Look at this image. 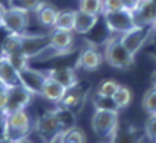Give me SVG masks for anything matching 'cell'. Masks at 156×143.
Instances as JSON below:
<instances>
[{"instance_id":"obj_1","label":"cell","mask_w":156,"mask_h":143,"mask_svg":"<svg viewBox=\"0 0 156 143\" xmlns=\"http://www.w3.org/2000/svg\"><path fill=\"white\" fill-rule=\"evenodd\" d=\"M105 62L109 66L119 69V70H128L135 65V56H132L129 50L123 46L120 37H110L105 46Z\"/></svg>"},{"instance_id":"obj_2","label":"cell","mask_w":156,"mask_h":143,"mask_svg":"<svg viewBox=\"0 0 156 143\" xmlns=\"http://www.w3.org/2000/svg\"><path fill=\"white\" fill-rule=\"evenodd\" d=\"M92 130L96 136L110 139L119 127L118 109H95L92 114Z\"/></svg>"},{"instance_id":"obj_3","label":"cell","mask_w":156,"mask_h":143,"mask_svg":"<svg viewBox=\"0 0 156 143\" xmlns=\"http://www.w3.org/2000/svg\"><path fill=\"white\" fill-rule=\"evenodd\" d=\"M32 122L26 110H17L6 114V142L16 143L26 139L30 133Z\"/></svg>"},{"instance_id":"obj_4","label":"cell","mask_w":156,"mask_h":143,"mask_svg":"<svg viewBox=\"0 0 156 143\" xmlns=\"http://www.w3.org/2000/svg\"><path fill=\"white\" fill-rule=\"evenodd\" d=\"M106 23V27L112 32V33H125L130 29L136 27L137 23L135 20V14L132 10L123 9L118 12H109V13L102 14Z\"/></svg>"},{"instance_id":"obj_5","label":"cell","mask_w":156,"mask_h":143,"mask_svg":"<svg viewBox=\"0 0 156 143\" xmlns=\"http://www.w3.org/2000/svg\"><path fill=\"white\" fill-rule=\"evenodd\" d=\"M30 23V14L26 10L14 9V7H6L3 20H2V27L7 33H27V27Z\"/></svg>"},{"instance_id":"obj_6","label":"cell","mask_w":156,"mask_h":143,"mask_svg":"<svg viewBox=\"0 0 156 143\" xmlns=\"http://www.w3.org/2000/svg\"><path fill=\"white\" fill-rule=\"evenodd\" d=\"M36 130L42 142H56L62 134V126L56 117L55 110H49L43 113L36 122Z\"/></svg>"},{"instance_id":"obj_7","label":"cell","mask_w":156,"mask_h":143,"mask_svg":"<svg viewBox=\"0 0 156 143\" xmlns=\"http://www.w3.org/2000/svg\"><path fill=\"white\" fill-rule=\"evenodd\" d=\"M151 32H153L152 27L136 26V27H133L130 30H128V32L120 34V40H122L123 46L129 50V53L132 56H136L137 53H139V50L143 47V44L147 40Z\"/></svg>"},{"instance_id":"obj_8","label":"cell","mask_w":156,"mask_h":143,"mask_svg":"<svg viewBox=\"0 0 156 143\" xmlns=\"http://www.w3.org/2000/svg\"><path fill=\"white\" fill-rule=\"evenodd\" d=\"M19 76L20 83L26 89H29L34 96H42L43 86H44V82L48 79V73H43L40 70L32 69L30 66H26L24 69L19 70Z\"/></svg>"},{"instance_id":"obj_9","label":"cell","mask_w":156,"mask_h":143,"mask_svg":"<svg viewBox=\"0 0 156 143\" xmlns=\"http://www.w3.org/2000/svg\"><path fill=\"white\" fill-rule=\"evenodd\" d=\"M33 93L26 89L22 83L17 86H13L9 89V103L6 107V114L12 113V112H17V110H24L33 99Z\"/></svg>"},{"instance_id":"obj_10","label":"cell","mask_w":156,"mask_h":143,"mask_svg":"<svg viewBox=\"0 0 156 143\" xmlns=\"http://www.w3.org/2000/svg\"><path fill=\"white\" fill-rule=\"evenodd\" d=\"M50 43V33L49 34H23V47L22 53L29 59L36 57L43 49H46Z\"/></svg>"},{"instance_id":"obj_11","label":"cell","mask_w":156,"mask_h":143,"mask_svg":"<svg viewBox=\"0 0 156 143\" xmlns=\"http://www.w3.org/2000/svg\"><path fill=\"white\" fill-rule=\"evenodd\" d=\"M103 60H105L103 53H100L98 49L89 46V47H85L80 52L79 57H77V62H76V67L87 72H93L98 70L102 66Z\"/></svg>"},{"instance_id":"obj_12","label":"cell","mask_w":156,"mask_h":143,"mask_svg":"<svg viewBox=\"0 0 156 143\" xmlns=\"http://www.w3.org/2000/svg\"><path fill=\"white\" fill-rule=\"evenodd\" d=\"M75 43L73 30H65V29H52L50 32V46L56 49L62 54L72 53V46Z\"/></svg>"},{"instance_id":"obj_13","label":"cell","mask_w":156,"mask_h":143,"mask_svg":"<svg viewBox=\"0 0 156 143\" xmlns=\"http://www.w3.org/2000/svg\"><path fill=\"white\" fill-rule=\"evenodd\" d=\"M133 14L137 26L152 27L156 22V5L151 0H140L139 6L133 10Z\"/></svg>"},{"instance_id":"obj_14","label":"cell","mask_w":156,"mask_h":143,"mask_svg":"<svg viewBox=\"0 0 156 143\" xmlns=\"http://www.w3.org/2000/svg\"><path fill=\"white\" fill-rule=\"evenodd\" d=\"M59 13H60V12L57 10L56 6L52 5V3H49V2H43L42 5L34 10V14H36L37 22L46 29H53L56 26Z\"/></svg>"},{"instance_id":"obj_15","label":"cell","mask_w":156,"mask_h":143,"mask_svg":"<svg viewBox=\"0 0 156 143\" xmlns=\"http://www.w3.org/2000/svg\"><path fill=\"white\" fill-rule=\"evenodd\" d=\"M46 73H48L49 77H52L56 82H59L60 85L65 86L67 90L79 85V77H77L73 67H55V69H50Z\"/></svg>"},{"instance_id":"obj_16","label":"cell","mask_w":156,"mask_h":143,"mask_svg":"<svg viewBox=\"0 0 156 143\" xmlns=\"http://www.w3.org/2000/svg\"><path fill=\"white\" fill-rule=\"evenodd\" d=\"M0 80H3L9 87L20 85L19 70L14 67L7 56L0 54Z\"/></svg>"},{"instance_id":"obj_17","label":"cell","mask_w":156,"mask_h":143,"mask_svg":"<svg viewBox=\"0 0 156 143\" xmlns=\"http://www.w3.org/2000/svg\"><path fill=\"white\" fill-rule=\"evenodd\" d=\"M67 89L63 85H60L59 82H56L55 79L49 77L44 82V86H43V92H42V97H44L49 102H53V103H60L65 95H66Z\"/></svg>"},{"instance_id":"obj_18","label":"cell","mask_w":156,"mask_h":143,"mask_svg":"<svg viewBox=\"0 0 156 143\" xmlns=\"http://www.w3.org/2000/svg\"><path fill=\"white\" fill-rule=\"evenodd\" d=\"M98 22H99L98 14H90L86 13V12H82V10H76V20L73 32L79 34H87L96 27Z\"/></svg>"},{"instance_id":"obj_19","label":"cell","mask_w":156,"mask_h":143,"mask_svg":"<svg viewBox=\"0 0 156 143\" xmlns=\"http://www.w3.org/2000/svg\"><path fill=\"white\" fill-rule=\"evenodd\" d=\"M23 47V34L19 33H7L0 47V54L12 56L14 53H20Z\"/></svg>"},{"instance_id":"obj_20","label":"cell","mask_w":156,"mask_h":143,"mask_svg":"<svg viewBox=\"0 0 156 143\" xmlns=\"http://www.w3.org/2000/svg\"><path fill=\"white\" fill-rule=\"evenodd\" d=\"M83 97H85V95H83V92H82L80 86L77 85V86L72 87V89H69V90L66 92V95H65L63 100H62L59 105L65 106V107H67V109L75 110L76 107H79V106L82 105Z\"/></svg>"},{"instance_id":"obj_21","label":"cell","mask_w":156,"mask_h":143,"mask_svg":"<svg viewBox=\"0 0 156 143\" xmlns=\"http://www.w3.org/2000/svg\"><path fill=\"white\" fill-rule=\"evenodd\" d=\"M57 140H59V143H87L85 130L77 127V126L63 130Z\"/></svg>"},{"instance_id":"obj_22","label":"cell","mask_w":156,"mask_h":143,"mask_svg":"<svg viewBox=\"0 0 156 143\" xmlns=\"http://www.w3.org/2000/svg\"><path fill=\"white\" fill-rule=\"evenodd\" d=\"M55 113H56V117L62 126V130H67V129L76 126V116L72 109H67L65 106L59 105V107L55 109Z\"/></svg>"},{"instance_id":"obj_23","label":"cell","mask_w":156,"mask_h":143,"mask_svg":"<svg viewBox=\"0 0 156 143\" xmlns=\"http://www.w3.org/2000/svg\"><path fill=\"white\" fill-rule=\"evenodd\" d=\"M112 99H113L115 105H116L118 109H125V107H128L130 105V102L133 99V93L130 90V87H128V86H125V85H120Z\"/></svg>"},{"instance_id":"obj_24","label":"cell","mask_w":156,"mask_h":143,"mask_svg":"<svg viewBox=\"0 0 156 143\" xmlns=\"http://www.w3.org/2000/svg\"><path fill=\"white\" fill-rule=\"evenodd\" d=\"M110 143H139L136 133L132 129H122L118 127V130L113 133V136L109 139Z\"/></svg>"},{"instance_id":"obj_25","label":"cell","mask_w":156,"mask_h":143,"mask_svg":"<svg viewBox=\"0 0 156 143\" xmlns=\"http://www.w3.org/2000/svg\"><path fill=\"white\" fill-rule=\"evenodd\" d=\"M76 20V10H62L57 17L56 26L53 29H65V30H73Z\"/></svg>"},{"instance_id":"obj_26","label":"cell","mask_w":156,"mask_h":143,"mask_svg":"<svg viewBox=\"0 0 156 143\" xmlns=\"http://www.w3.org/2000/svg\"><path fill=\"white\" fill-rule=\"evenodd\" d=\"M79 10L100 16L103 13V0H79Z\"/></svg>"},{"instance_id":"obj_27","label":"cell","mask_w":156,"mask_h":143,"mask_svg":"<svg viewBox=\"0 0 156 143\" xmlns=\"http://www.w3.org/2000/svg\"><path fill=\"white\" fill-rule=\"evenodd\" d=\"M142 107L147 114H156V87H151L142 97Z\"/></svg>"},{"instance_id":"obj_28","label":"cell","mask_w":156,"mask_h":143,"mask_svg":"<svg viewBox=\"0 0 156 143\" xmlns=\"http://www.w3.org/2000/svg\"><path fill=\"white\" fill-rule=\"evenodd\" d=\"M44 0H9L7 7H14V9L26 10V12H34L39 6L42 5Z\"/></svg>"},{"instance_id":"obj_29","label":"cell","mask_w":156,"mask_h":143,"mask_svg":"<svg viewBox=\"0 0 156 143\" xmlns=\"http://www.w3.org/2000/svg\"><path fill=\"white\" fill-rule=\"evenodd\" d=\"M119 86L120 85H119L116 80H113V79H108V80L100 82L99 86H98L96 93L100 95V96H105V97H113V95L116 93Z\"/></svg>"},{"instance_id":"obj_30","label":"cell","mask_w":156,"mask_h":143,"mask_svg":"<svg viewBox=\"0 0 156 143\" xmlns=\"http://www.w3.org/2000/svg\"><path fill=\"white\" fill-rule=\"evenodd\" d=\"M93 105H95V109H118L112 97H105V96H100L98 93L95 96Z\"/></svg>"},{"instance_id":"obj_31","label":"cell","mask_w":156,"mask_h":143,"mask_svg":"<svg viewBox=\"0 0 156 143\" xmlns=\"http://www.w3.org/2000/svg\"><path fill=\"white\" fill-rule=\"evenodd\" d=\"M123 9H126L125 7V0H103V13L118 12V10Z\"/></svg>"},{"instance_id":"obj_32","label":"cell","mask_w":156,"mask_h":143,"mask_svg":"<svg viewBox=\"0 0 156 143\" xmlns=\"http://www.w3.org/2000/svg\"><path fill=\"white\" fill-rule=\"evenodd\" d=\"M145 133L151 140H155L156 138V114H149V119L145 124Z\"/></svg>"},{"instance_id":"obj_33","label":"cell","mask_w":156,"mask_h":143,"mask_svg":"<svg viewBox=\"0 0 156 143\" xmlns=\"http://www.w3.org/2000/svg\"><path fill=\"white\" fill-rule=\"evenodd\" d=\"M0 139L6 140V116L0 117Z\"/></svg>"},{"instance_id":"obj_34","label":"cell","mask_w":156,"mask_h":143,"mask_svg":"<svg viewBox=\"0 0 156 143\" xmlns=\"http://www.w3.org/2000/svg\"><path fill=\"white\" fill-rule=\"evenodd\" d=\"M139 3H140V0H125V7L128 10H135L139 6Z\"/></svg>"},{"instance_id":"obj_35","label":"cell","mask_w":156,"mask_h":143,"mask_svg":"<svg viewBox=\"0 0 156 143\" xmlns=\"http://www.w3.org/2000/svg\"><path fill=\"white\" fill-rule=\"evenodd\" d=\"M6 6L3 3H0V27H2V20H3V14H5Z\"/></svg>"},{"instance_id":"obj_36","label":"cell","mask_w":156,"mask_h":143,"mask_svg":"<svg viewBox=\"0 0 156 143\" xmlns=\"http://www.w3.org/2000/svg\"><path fill=\"white\" fill-rule=\"evenodd\" d=\"M151 80H152V87H156V70L153 72V73H152Z\"/></svg>"},{"instance_id":"obj_37","label":"cell","mask_w":156,"mask_h":143,"mask_svg":"<svg viewBox=\"0 0 156 143\" xmlns=\"http://www.w3.org/2000/svg\"><path fill=\"white\" fill-rule=\"evenodd\" d=\"M16 143H33L32 140L29 138H26V139H22V140H19V142H16Z\"/></svg>"},{"instance_id":"obj_38","label":"cell","mask_w":156,"mask_h":143,"mask_svg":"<svg viewBox=\"0 0 156 143\" xmlns=\"http://www.w3.org/2000/svg\"><path fill=\"white\" fill-rule=\"evenodd\" d=\"M3 116H6V112L2 107H0V117H3Z\"/></svg>"},{"instance_id":"obj_39","label":"cell","mask_w":156,"mask_h":143,"mask_svg":"<svg viewBox=\"0 0 156 143\" xmlns=\"http://www.w3.org/2000/svg\"><path fill=\"white\" fill-rule=\"evenodd\" d=\"M152 29H153V32H156V22L153 23V26H152Z\"/></svg>"},{"instance_id":"obj_40","label":"cell","mask_w":156,"mask_h":143,"mask_svg":"<svg viewBox=\"0 0 156 143\" xmlns=\"http://www.w3.org/2000/svg\"><path fill=\"white\" fill-rule=\"evenodd\" d=\"M44 143H59V140H56V142H44Z\"/></svg>"},{"instance_id":"obj_41","label":"cell","mask_w":156,"mask_h":143,"mask_svg":"<svg viewBox=\"0 0 156 143\" xmlns=\"http://www.w3.org/2000/svg\"><path fill=\"white\" fill-rule=\"evenodd\" d=\"M0 143H6V140H2V139H0Z\"/></svg>"},{"instance_id":"obj_42","label":"cell","mask_w":156,"mask_h":143,"mask_svg":"<svg viewBox=\"0 0 156 143\" xmlns=\"http://www.w3.org/2000/svg\"><path fill=\"white\" fill-rule=\"evenodd\" d=\"M151 2H152V3H155V5H156V0H151Z\"/></svg>"},{"instance_id":"obj_43","label":"cell","mask_w":156,"mask_h":143,"mask_svg":"<svg viewBox=\"0 0 156 143\" xmlns=\"http://www.w3.org/2000/svg\"><path fill=\"white\" fill-rule=\"evenodd\" d=\"M100 143H110V142H100Z\"/></svg>"},{"instance_id":"obj_44","label":"cell","mask_w":156,"mask_h":143,"mask_svg":"<svg viewBox=\"0 0 156 143\" xmlns=\"http://www.w3.org/2000/svg\"><path fill=\"white\" fill-rule=\"evenodd\" d=\"M155 143H156V138H155Z\"/></svg>"},{"instance_id":"obj_45","label":"cell","mask_w":156,"mask_h":143,"mask_svg":"<svg viewBox=\"0 0 156 143\" xmlns=\"http://www.w3.org/2000/svg\"><path fill=\"white\" fill-rule=\"evenodd\" d=\"M6 143H9V142H6Z\"/></svg>"}]
</instances>
